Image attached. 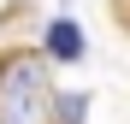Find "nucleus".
<instances>
[{"instance_id":"2","label":"nucleus","mask_w":130,"mask_h":124,"mask_svg":"<svg viewBox=\"0 0 130 124\" xmlns=\"http://www.w3.org/2000/svg\"><path fill=\"white\" fill-rule=\"evenodd\" d=\"M47 53L53 59H83V30L71 24V18H53L47 24Z\"/></svg>"},{"instance_id":"1","label":"nucleus","mask_w":130,"mask_h":124,"mask_svg":"<svg viewBox=\"0 0 130 124\" xmlns=\"http://www.w3.org/2000/svg\"><path fill=\"white\" fill-rule=\"evenodd\" d=\"M53 89L36 53H0V124H47Z\"/></svg>"}]
</instances>
